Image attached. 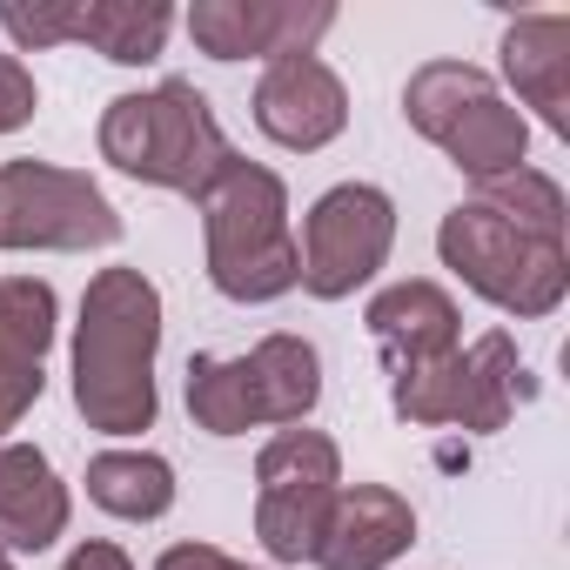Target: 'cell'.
<instances>
[{"label": "cell", "instance_id": "8992f818", "mask_svg": "<svg viewBox=\"0 0 570 570\" xmlns=\"http://www.w3.org/2000/svg\"><path fill=\"white\" fill-rule=\"evenodd\" d=\"M343 490V450L296 423V430H275L255 456V537L262 550L282 563H309L316 557V537L330 523V503Z\"/></svg>", "mask_w": 570, "mask_h": 570}, {"label": "cell", "instance_id": "4316f807", "mask_svg": "<svg viewBox=\"0 0 570 570\" xmlns=\"http://www.w3.org/2000/svg\"><path fill=\"white\" fill-rule=\"evenodd\" d=\"M0 570H14V557H8V550H0Z\"/></svg>", "mask_w": 570, "mask_h": 570}, {"label": "cell", "instance_id": "3957f363", "mask_svg": "<svg viewBox=\"0 0 570 570\" xmlns=\"http://www.w3.org/2000/svg\"><path fill=\"white\" fill-rule=\"evenodd\" d=\"M101 161L121 168L128 181H148V188H168V195H188L202 202V188L235 161L208 95L181 75L155 81L148 95H115L101 108Z\"/></svg>", "mask_w": 570, "mask_h": 570}, {"label": "cell", "instance_id": "44dd1931", "mask_svg": "<svg viewBox=\"0 0 570 570\" xmlns=\"http://www.w3.org/2000/svg\"><path fill=\"white\" fill-rule=\"evenodd\" d=\"M61 336V296L41 275H0V350H21L35 363H48Z\"/></svg>", "mask_w": 570, "mask_h": 570}, {"label": "cell", "instance_id": "ffe728a7", "mask_svg": "<svg viewBox=\"0 0 570 570\" xmlns=\"http://www.w3.org/2000/svg\"><path fill=\"white\" fill-rule=\"evenodd\" d=\"M476 208H490V215H503L510 228H530V235H543V242H563V222H570V202H563V188H557V175H543V168H510V175H490V181H476V195H470Z\"/></svg>", "mask_w": 570, "mask_h": 570}, {"label": "cell", "instance_id": "7c38bea8", "mask_svg": "<svg viewBox=\"0 0 570 570\" xmlns=\"http://www.w3.org/2000/svg\"><path fill=\"white\" fill-rule=\"evenodd\" d=\"M363 323H370L390 376L443 363V356L463 350V309H456V296L443 289V282H390V289L370 296Z\"/></svg>", "mask_w": 570, "mask_h": 570}, {"label": "cell", "instance_id": "30bf717a", "mask_svg": "<svg viewBox=\"0 0 570 570\" xmlns=\"http://www.w3.org/2000/svg\"><path fill=\"white\" fill-rule=\"evenodd\" d=\"M255 128L289 148V155H316L350 128V88L323 55H296V61H268L255 81Z\"/></svg>", "mask_w": 570, "mask_h": 570}, {"label": "cell", "instance_id": "ba28073f", "mask_svg": "<svg viewBox=\"0 0 570 570\" xmlns=\"http://www.w3.org/2000/svg\"><path fill=\"white\" fill-rule=\"evenodd\" d=\"M390 248H396V202L376 181H336L303 215V242H296L303 282L296 289H309L316 303H350L356 289H370L383 275Z\"/></svg>", "mask_w": 570, "mask_h": 570}, {"label": "cell", "instance_id": "603a6c76", "mask_svg": "<svg viewBox=\"0 0 570 570\" xmlns=\"http://www.w3.org/2000/svg\"><path fill=\"white\" fill-rule=\"evenodd\" d=\"M48 390V370L21 350H0V443H8V430H21V416L41 403Z\"/></svg>", "mask_w": 570, "mask_h": 570}, {"label": "cell", "instance_id": "5bb4252c", "mask_svg": "<svg viewBox=\"0 0 570 570\" xmlns=\"http://www.w3.org/2000/svg\"><path fill=\"white\" fill-rule=\"evenodd\" d=\"M503 81L517 88L523 108H537V121L570 141V21L563 14H523L503 28Z\"/></svg>", "mask_w": 570, "mask_h": 570}, {"label": "cell", "instance_id": "ac0fdd59", "mask_svg": "<svg viewBox=\"0 0 570 570\" xmlns=\"http://www.w3.org/2000/svg\"><path fill=\"white\" fill-rule=\"evenodd\" d=\"M168 28H175V8H168V0H81L75 41L95 48V55L115 61V68H148V61H161Z\"/></svg>", "mask_w": 570, "mask_h": 570}, {"label": "cell", "instance_id": "484cf974", "mask_svg": "<svg viewBox=\"0 0 570 570\" xmlns=\"http://www.w3.org/2000/svg\"><path fill=\"white\" fill-rule=\"evenodd\" d=\"M61 570H135V563H128V550H121V543L88 537L81 550H68V563H61Z\"/></svg>", "mask_w": 570, "mask_h": 570}, {"label": "cell", "instance_id": "7a4b0ae2", "mask_svg": "<svg viewBox=\"0 0 570 570\" xmlns=\"http://www.w3.org/2000/svg\"><path fill=\"white\" fill-rule=\"evenodd\" d=\"M202 248H208V282L228 303H275L303 282L296 228H289V188L275 168L235 155L208 188H202Z\"/></svg>", "mask_w": 570, "mask_h": 570}, {"label": "cell", "instance_id": "277c9868", "mask_svg": "<svg viewBox=\"0 0 570 570\" xmlns=\"http://www.w3.org/2000/svg\"><path fill=\"white\" fill-rule=\"evenodd\" d=\"M403 121L456 161V175L490 181L523 168L530 155V121L523 108L476 68V61H423L403 81Z\"/></svg>", "mask_w": 570, "mask_h": 570}, {"label": "cell", "instance_id": "9a60e30c", "mask_svg": "<svg viewBox=\"0 0 570 570\" xmlns=\"http://www.w3.org/2000/svg\"><path fill=\"white\" fill-rule=\"evenodd\" d=\"M530 396H537V376L523 370L510 330H483L470 350H456V410H450L456 430L490 436V430H503Z\"/></svg>", "mask_w": 570, "mask_h": 570}, {"label": "cell", "instance_id": "4fadbf2b", "mask_svg": "<svg viewBox=\"0 0 570 570\" xmlns=\"http://www.w3.org/2000/svg\"><path fill=\"white\" fill-rule=\"evenodd\" d=\"M75 497L55 476L48 450L35 443H0V550L8 557H41L68 537Z\"/></svg>", "mask_w": 570, "mask_h": 570}, {"label": "cell", "instance_id": "9c48e42d", "mask_svg": "<svg viewBox=\"0 0 570 570\" xmlns=\"http://www.w3.org/2000/svg\"><path fill=\"white\" fill-rule=\"evenodd\" d=\"M336 28L330 0H195L188 41L208 61H296Z\"/></svg>", "mask_w": 570, "mask_h": 570}, {"label": "cell", "instance_id": "5b68a950", "mask_svg": "<svg viewBox=\"0 0 570 570\" xmlns=\"http://www.w3.org/2000/svg\"><path fill=\"white\" fill-rule=\"evenodd\" d=\"M436 255L470 296H483L490 309H503L517 323H543L570 296V248L543 242L530 228H510L503 215H490L476 202H456L443 215Z\"/></svg>", "mask_w": 570, "mask_h": 570}, {"label": "cell", "instance_id": "2e32d148", "mask_svg": "<svg viewBox=\"0 0 570 570\" xmlns=\"http://www.w3.org/2000/svg\"><path fill=\"white\" fill-rule=\"evenodd\" d=\"M248 376H255V403H262V423L275 430H296L316 416L323 403V356L309 336H262L248 350Z\"/></svg>", "mask_w": 570, "mask_h": 570}, {"label": "cell", "instance_id": "7402d4cb", "mask_svg": "<svg viewBox=\"0 0 570 570\" xmlns=\"http://www.w3.org/2000/svg\"><path fill=\"white\" fill-rule=\"evenodd\" d=\"M75 21H81V0H0V28L14 35L21 55L35 48H68L75 41Z\"/></svg>", "mask_w": 570, "mask_h": 570}, {"label": "cell", "instance_id": "8fae6325", "mask_svg": "<svg viewBox=\"0 0 570 570\" xmlns=\"http://www.w3.org/2000/svg\"><path fill=\"white\" fill-rule=\"evenodd\" d=\"M416 543V510L390 483H343L316 537V570H390Z\"/></svg>", "mask_w": 570, "mask_h": 570}, {"label": "cell", "instance_id": "d6986e66", "mask_svg": "<svg viewBox=\"0 0 570 570\" xmlns=\"http://www.w3.org/2000/svg\"><path fill=\"white\" fill-rule=\"evenodd\" d=\"M188 416L208 436H248V430H262L248 356H188Z\"/></svg>", "mask_w": 570, "mask_h": 570}, {"label": "cell", "instance_id": "52a82bcc", "mask_svg": "<svg viewBox=\"0 0 570 570\" xmlns=\"http://www.w3.org/2000/svg\"><path fill=\"white\" fill-rule=\"evenodd\" d=\"M108 242H121V215L95 175L61 168V161H35V155L0 161V248L8 255H28V248L88 255Z\"/></svg>", "mask_w": 570, "mask_h": 570}, {"label": "cell", "instance_id": "cb8c5ba5", "mask_svg": "<svg viewBox=\"0 0 570 570\" xmlns=\"http://www.w3.org/2000/svg\"><path fill=\"white\" fill-rule=\"evenodd\" d=\"M35 108H41V88H35V75H28V61H21V55H0V135L28 128Z\"/></svg>", "mask_w": 570, "mask_h": 570}, {"label": "cell", "instance_id": "6da1fadb", "mask_svg": "<svg viewBox=\"0 0 570 570\" xmlns=\"http://www.w3.org/2000/svg\"><path fill=\"white\" fill-rule=\"evenodd\" d=\"M155 356H161V289L115 262L88 275L81 323H75V410L101 436H141L161 416L155 390Z\"/></svg>", "mask_w": 570, "mask_h": 570}, {"label": "cell", "instance_id": "d4e9b609", "mask_svg": "<svg viewBox=\"0 0 570 570\" xmlns=\"http://www.w3.org/2000/svg\"><path fill=\"white\" fill-rule=\"evenodd\" d=\"M155 570H248V563H235V557L215 550V543H168V550L155 557Z\"/></svg>", "mask_w": 570, "mask_h": 570}, {"label": "cell", "instance_id": "e0dca14e", "mask_svg": "<svg viewBox=\"0 0 570 570\" xmlns=\"http://www.w3.org/2000/svg\"><path fill=\"white\" fill-rule=\"evenodd\" d=\"M88 503L121 523H155L175 510V463L155 450H101L88 456Z\"/></svg>", "mask_w": 570, "mask_h": 570}]
</instances>
